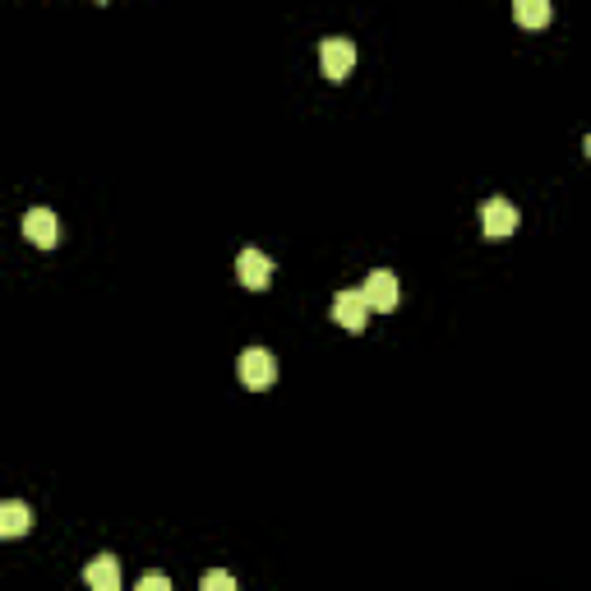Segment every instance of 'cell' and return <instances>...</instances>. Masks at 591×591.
<instances>
[{
    "instance_id": "obj_1",
    "label": "cell",
    "mask_w": 591,
    "mask_h": 591,
    "mask_svg": "<svg viewBox=\"0 0 591 591\" xmlns=\"http://www.w3.org/2000/svg\"><path fill=\"white\" fill-rule=\"evenodd\" d=\"M236 370H241V384L245 388H268L273 379H278V361H273V351H264V347L241 351Z\"/></svg>"
},
{
    "instance_id": "obj_2",
    "label": "cell",
    "mask_w": 591,
    "mask_h": 591,
    "mask_svg": "<svg viewBox=\"0 0 591 591\" xmlns=\"http://www.w3.org/2000/svg\"><path fill=\"white\" fill-rule=\"evenodd\" d=\"M365 319H370V301H365V291H338V296H333V324H338V328L361 333Z\"/></svg>"
},
{
    "instance_id": "obj_3",
    "label": "cell",
    "mask_w": 591,
    "mask_h": 591,
    "mask_svg": "<svg viewBox=\"0 0 591 591\" xmlns=\"http://www.w3.org/2000/svg\"><path fill=\"white\" fill-rule=\"evenodd\" d=\"M365 301H370V310L388 314V310H398V273H388V268H374L370 278H365Z\"/></svg>"
},
{
    "instance_id": "obj_4",
    "label": "cell",
    "mask_w": 591,
    "mask_h": 591,
    "mask_svg": "<svg viewBox=\"0 0 591 591\" xmlns=\"http://www.w3.org/2000/svg\"><path fill=\"white\" fill-rule=\"evenodd\" d=\"M319 65H324V74L338 84V79H347L351 65H356V47H351L347 37H324V47H319Z\"/></svg>"
},
{
    "instance_id": "obj_5",
    "label": "cell",
    "mask_w": 591,
    "mask_h": 591,
    "mask_svg": "<svg viewBox=\"0 0 591 591\" xmlns=\"http://www.w3.org/2000/svg\"><path fill=\"white\" fill-rule=\"evenodd\" d=\"M236 278H241V287L264 291L268 282H273V259L250 245V250H241V259H236Z\"/></svg>"
},
{
    "instance_id": "obj_6",
    "label": "cell",
    "mask_w": 591,
    "mask_h": 591,
    "mask_svg": "<svg viewBox=\"0 0 591 591\" xmlns=\"http://www.w3.org/2000/svg\"><path fill=\"white\" fill-rule=\"evenodd\" d=\"M481 231L490 236V241L513 236V231H518V208L508 204V199H490V204L481 208Z\"/></svg>"
},
{
    "instance_id": "obj_7",
    "label": "cell",
    "mask_w": 591,
    "mask_h": 591,
    "mask_svg": "<svg viewBox=\"0 0 591 591\" xmlns=\"http://www.w3.org/2000/svg\"><path fill=\"white\" fill-rule=\"evenodd\" d=\"M24 236L33 245H42V250H51L56 236H61V231H56V213H51V208H28L24 213Z\"/></svg>"
},
{
    "instance_id": "obj_8",
    "label": "cell",
    "mask_w": 591,
    "mask_h": 591,
    "mask_svg": "<svg viewBox=\"0 0 591 591\" xmlns=\"http://www.w3.org/2000/svg\"><path fill=\"white\" fill-rule=\"evenodd\" d=\"M84 582L93 591H116V587H121V568H116V559H111V555H102V559H93V564H88Z\"/></svg>"
},
{
    "instance_id": "obj_9",
    "label": "cell",
    "mask_w": 591,
    "mask_h": 591,
    "mask_svg": "<svg viewBox=\"0 0 591 591\" xmlns=\"http://www.w3.org/2000/svg\"><path fill=\"white\" fill-rule=\"evenodd\" d=\"M550 14H555L550 0H513V19H518L522 28H545L550 24Z\"/></svg>"
},
{
    "instance_id": "obj_10",
    "label": "cell",
    "mask_w": 591,
    "mask_h": 591,
    "mask_svg": "<svg viewBox=\"0 0 591 591\" xmlns=\"http://www.w3.org/2000/svg\"><path fill=\"white\" fill-rule=\"evenodd\" d=\"M24 531H28V508L19 499L0 504V536H24Z\"/></svg>"
},
{
    "instance_id": "obj_11",
    "label": "cell",
    "mask_w": 591,
    "mask_h": 591,
    "mask_svg": "<svg viewBox=\"0 0 591 591\" xmlns=\"http://www.w3.org/2000/svg\"><path fill=\"white\" fill-rule=\"evenodd\" d=\"M231 587H236L231 573H204V591H231Z\"/></svg>"
},
{
    "instance_id": "obj_12",
    "label": "cell",
    "mask_w": 591,
    "mask_h": 591,
    "mask_svg": "<svg viewBox=\"0 0 591 591\" xmlns=\"http://www.w3.org/2000/svg\"><path fill=\"white\" fill-rule=\"evenodd\" d=\"M167 587H171L167 573H144V578H139V591H167Z\"/></svg>"
},
{
    "instance_id": "obj_13",
    "label": "cell",
    "mask_w": 591,
    "mask_h": 591,
    "mask_svg": "<svg viewBox=\"0 0 591 591\" xmlns=\"http://www.w3.org/2000/svg\"><path fill=\"white\" fill-rule=\"evenodd\" d=\"M582 148H587V157H591V134H587V139H582Z\"/></svg>"
},
{
    "instance_id": "obj_14",
    "label": "cell",
    "mask_w": 591,
    "mask_h": 591,
    "mask_svg": "<svg viewBox=\"0 0 591 591\" xmlns=\"http://www.w3.org/2000/svg\"><path fill=\"white\" fill-rule=\"evenodd\" d=\"M97 5H107V0H97Z\"/></svg>"
}]
</instances>
